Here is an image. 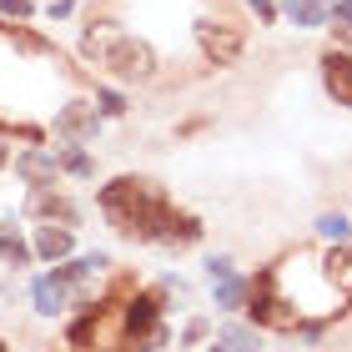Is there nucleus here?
<instances>
[{
  "label": "nucleus",
  "mask_w": 352,
  "mask_h": 352,
  "mask_svg": "<svg viewBox=\"0 0 352 352\" xmlns=\"http://www.w3.org/2000/svg\"><path fill=\"white\" fill-rule=\"evenodd\" d=\"M317 227H322L327 236H338V242L347 236V221H342V217H322V221H317Z\"/></svg>",
  "instance_id": "16"
},
{
  "label": "nucleus",
  "mask_w": 352,
  "mask_h": 352,
  "mask_svg": "<svg viewBox=\"0 0 352 352\" xmlns=\"http://www.w3.org/2000/svg\"><path fill=\"white\" fill-rule=\"evenodd\" d=\"M101 206L116 217V227L126 236H146V242H156V227H162V217H166V201L156 197L146 182H131V176L111 182L101 191Z\"/></svg>",
  "instance_id": "1"
},
{
  "label": "nucleus",
  "mask_w": 352,
  "mask_h": 352,
  "mask_svg": "<svg viewBox=\"0 0 352 352\" xmlns=\"http://www.w3.org/2000/svg\"><path fill=\"white\" fill-rule=\"evenodd\" d=\"M327 282H338L352 292V247H332L327 252Z\"/></svg>",
  "instance_id": "9"
},
{
  "label": "nucleus",
  "mask_w": 352,
  "mask_h": 352,
  "mask_svg": "<svg viewBox=\"0 0 352 352\" xmlns=\"http://www.w3.org/2000/svg\"><path fill=\"white\" fill-rule=\"evenodd\" d=\"M217 342H221V347H236V352H257L252 332H242V327H227V332H217Z\"/></svg>",
  "instance_id": "12"
},
{
  "label": "nucleus",
  "mask_w": 352,
  "mask_h": 352,
  "mask_svg": "<svg viewBox=\"0 0 352 352\" xmlns=\"http://www.w3.org/2000/svg\"><path fill=\"white\" fill-rule=\"evenodd\" d=\"M0 352H6V342H0Z\"/></svg>",
  "instance_id": "21"
},
{
  "label": "nucleus",
  "mask_w": 352,
  "mask_h": 352,
  "mask_svg": "<svg viewBox=\"0 0 352 352\" xmlns=\"http://www.w3.org/2000/svg\"><path fill=\"white\" fill-rule=\"evenodd\" d=\"M56 131H60V136H76V141H81V136H91V131H96V106H86V101H71L66 111H60Z\"/></svg>",
  "instance_id": "6"
},
{
  "label": "nucleus",
  "mask_w": 352,
  "mask_h": 352,
  "mask_svg": "<svg viewBox=\"0 0 352 352\" xmlns=\"http://www.w3.org/2000/svg\"><path fill=\"white\" fill-rule=\"evenodd\" d=\"M201 227L191 217H176L171 206H166V217H162V227H156V242H166V247H186V242H197Z\"/></svg>",
  "instance_id": "5"
},
{
  "label": "nucleus",
  "mask_w": 352,
  "mask_h": 352,
  "mask_svg": "<svg viewBox=\"0 0 352 352\" xmlns=\"http://www.w3.org/2000/svg\"><path fill=\"white\" fill-rule=\"evenodd\" d=\"M126 327H131V338H141L146 327H156V297H136L131 312H126Z\"/></svg>",
  "instance_id": "11"
},
{
  "label": "nucleus",
  "mask_w": 352,
  "mask_h": 352,
  "mask_svg": "<svg viewBox=\"0 0 352 352\" xmlns=\"http://www.w3.org/2000/svg\"><path fill=\"white\" fill-rule=\"evenodd\" d=\"M0 166H6V151H0Z\"/></svg>",
  "instance_id": "20"
},
{
  "label": "nucleus",
  "mask_w": 352,
  "mask_h": 352,
  "mask_svg": "<svg viewBox=\"0 0 352 352\" xmlns=\"http://www.w3.org/2000/svg\"><path fill=\"white\" fill-rule=\"evenodd\" d=\"M287 15H292V21H302V25H317V21H322V6H312V0H297V6H287Z\"/></svg>",
  "instance_id": "13"
},
{
  "label": "nucleus",
  "mask_w": 352,
  "mask_h": 352,
  "mask_svg": "<svg viewBox=\"0 0 352 352\" xmlns=\"http://www.w3.org/2000/svg\"><path fill=\"white\" fill-rule=\"evenodd\" d=\"M0 6H6V15H15V21H21V15H30V0H0Z\"/></svg>",
  "instance_id": "17"
},
{
  "label": "nucleus",
  "mask_w": 352,
  "mask_h": 352,
  "mask_svg": "<svg viewBox=\"0 0 352 352\" xmlns=\"http://www.w3.org/2000/svg\"><path fill=\"white\" fill-rule=\"evenodd\" d=\"M15 171H21L25 182H56V156L25 151V156H15Z\"/></svg>",
  "instance_id": "7"
},
{
  "label": "nucleus",
  "mask_w": 352,
  "mask_h": 352,
  "mask_svg": "<svg viewBox=\"0 0 352 352\" xmlns=\"http://www.w3.org/2000/svg\"><path fill=\"white\" fill-rule=\"evenodd\" d=\"M197 41L206 60H217V66H232L236 56H242V36H236L232 25H217V21H197Z\"/></svg>",
  "instance_id": "3"
},
{
  "label": "nucleus",
  "mask_w": 352,
  "mask_h": 352,
  "mask_svg": "<svg viewBox=\"0 0 352 352\" xmlns=\"http://www.w3.org/2000/svg\"><path fill=\"white\" fill-rule=\"evenodd\" d=\"M36 252H41V257H66V252H71V232H56V227H41L36 232Z\"/></svg>",
  "instance_id": "10"
},
{
  "label": "nucleus",
  "mask_w": 352,
  "mask_h": 352,
  "mask_svg": "<svg viewBox=\"0 0 352 352\" xmlns=\"http://www.w3.org/2000/svg\"><path fill=\"white\" fill-rule=\"evenodd\" d=\"M30 212H36V217H60V221H71L76 206H71L66 197H51V191H30Z\"/></svg>",
  "instance_id": "8"
},
{
  "label": "nucleus",
  "mask_w": 352,
  "mask_h": 352,
  "mask_svg": "<svg viewBox=\"0 0 352 352\" xmlns=\"http://www.w3.org/2000/svg\"><path fill=\"white\" fill-rule=\"evenodd\" d=\"M6 236H10V217L0 212V242H6Z\"/></svg>",
  "instance_id": "19"
},
{
  "label": "nucleus",
  "mask_w": 352,
  "mask_h": 352,
  "mask_svg": "<svg viewBox=\"0 0 352 352\" xmlns=\"http://www.w3.org/2000/svg\"><path fill=\"white\" fill-rule=\"evenodd\" d=\"M0 257H6V262H15V267H21V262L30 257V252H25L21 242H15V236H6V242H0Z\"/></svg>",
  "instance_id": "15"
},
{
  "label": "nucleus",
  "mask_w": 352,
  "mask_h": 352,
  "mask_svg": "<svg viewBox=\"0 0 352 352\" xmlns=\"http://www.w3.org/2000/svg\"><path fill=\"white\" fill-rule=\"evenodd\" d=\"M322 76H327V91L338 96L342 106H352V56L327 51V56H322Z\"/></svg>",
  "instance_id": "4"
},
{
  "label": "nucleus",
  "mask_w": 352,
  "mask_h": 352,
  "mask_svg": "<svg viewBox=\"0 0 352 352\" xmlns=\"http://www.w3.org/2000/svg\"><path fill=\"white\" fill-rule=\"evenodd\" d=\"M338 21H347V25H352V0H342V6H338Z\"/></svg>",
  "instance_id": "18"
},
{
  "label": "nucleus",
  "mask_w": 352,
  "mask_h": 352,
  "mask_svg": "<svg viewBox=\"0 0 352 352\" xmlns=\"http://www.w3.org/2000/svg\"><path fill=\"white\" fill-rule=\"evenodd\" d=\"M60 297H66V292H60V282H41V287H36L41 312H56V307H60Z\"/></svg>",
  "instance_id": "14"
},
{
  "label": "nucleus",
  "mask_w": 352,
  "mask_h": 352,
  "mask_svg": "<svg viewBox=\"0 0 352 352\" xmlns=\"http://www.w3.org/2000/svg\"><path fill=\"white\" fill-rule=\"evenodd\" d=\"M91 51H101V60H106L116 76H126V81H146V76L156 71L151 45L136 41V36H116V41H106V45H91Z\"/></svg>",
  "instance_id": "2"
}]
</instances>
